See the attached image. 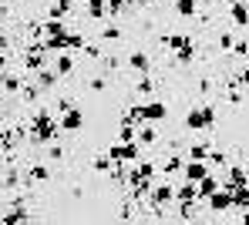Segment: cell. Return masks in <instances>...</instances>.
<instances>
[{
	"instance_id": "cell-1",
	"label": "cell",
	"mask_w": 249,
	"mask_h": 225,
	"mask_svg": "<svg viewBox=\"0 0 249 225\" xmlns=\"http://www.w3.org/2000/svg\"><path fill=\"white\" fill-rule=\"evenodd\" d=\"M27 128H31V145H37V148H44L47 141H54V138L61 135V128H57V118L47 111V108H41V104H34V114H31V121H27Z\"/></svg>"
},
{
	"instance_id": "cell-2",
	"label": "cell",
	"mask_w": 249,
	"mask_h": 225,
	"mask_svg": "<svg viewBox=\"0 0 249 225\" xmlns=\"http://www.w3.org/2000/svg\"><path fill=\"white\" fill-rule=\"evenodd\" d=\"M105 155H108L115 165H128V161H138V158H142V145H138V141H115Z\"/></svg>"
},
{
	"instance_id": "cell-3",
	"label": "cell",
	"mask_w": 249,
	"mask_h": 225,
	"mask_svg": "<svg viewBox=\"0 0 249 225\" xmlns=\"http://www.w3.org/2000/svg\"><path fill=\"white\" fill-rule=\"evenodd\" d=\"M175 202V185L172 181H152V188H148V198H145V205L148 209H168Z\"/></svg>"
},
{
	"instance_id": "cell-4",
	"label": "cell",
	"mask_w": 249,
	"mask_h": 225,
	"mask_svg": "<svg viewBox=\"0 0 249 225\" xmlns=\"http://www.w3.org/2000/svg\"><path fill=\"white\" fill-rule=\"evenodd\" d=\"M57 128H61V135H78V131L84 128V111L78 108V104H71L68 111H61Z\"/></svg>"
},
{
	"instance_id": "cell-5",
	"label": "cell",
	"mask_w": 249,
	"mask_h": 225,
	"mask_svg": "<svg viewBox=\"0 0 249 225\" xmlns=\"http://www.w3.org/2000/svg\"><path fill=\"white\" fill-rule=\"evenodd\" d=\"M47 61H51V54L41 47V41H37V44H31L24 54H20V67H24L27 74H34L37 67H44V64H47Z\"/></svg>"
},
{
	"instance_id": "cell-6",
	"label": "cell",
	"mask_w": 249,
	"mask_h": 225,
	"mask_svg": "<svg viewBox=\"0 0 249 225\" xmlns=\"http://www.w3.org/2000/svg\"><path fill=\"white\" fill-rule=\"evenodd\" d=\"M138 108H142V118H145V121L162 125V121L168 118V104H165V101H159V97H148V101H142Z\"/></svg>"
},
{
	"instance_id": "cell-7",
	"label": "cell",
	"mask_w": 249,
	"mask_h": 225,
	"mask_svg": "<svg viewBox=\"0 0 249 225\" xmlns=\"http://www.w3.org/2000/svg\"><path fill=\"white\" fill-rule=\"evenodd\" d=\"M202 205H209V212H215V215H219V212H229V209H232V195H229V188L219 185L209 198H202Z\"/></svg>"
},
{
	"instance_id": "cell-8",
	"label": "cell",
	"mask_w": 249,
	"mask_h": 225,
	"mask_svg": "<svg viewBox=\"0 0 249 225\" xmlns=\"http://www.w3.org/2000/svg\"><path fill=\"white\" fill-rule=\"evenodd\" d=\"M31 81H34V88L41 91V94H47V91H54V84H57V74L44 64V67H37V71L31 74Z\"/></svg>"
},
{
	"instance_id": "cell-9",
	"label": "cell",
	"mask_w": 249,
	"mask_h": 225,
	"mask_svg": "<svg viewBox=\"0 0 249 225\" xmlns=\"http://www.w3.org/2000/svg\"><path fill=\"white\" fill-rule=\"evenodd\" d=\"M185 128H189L192 135H212V131H209V125H206V114H202V104H199V108H192V111L185 114Z\"/></svg>"
},
{
	"instance_id": "cell-10",
	"label": "cell",
	"mask_w": 249,
	"mask_h": 225,
	"mask_svg": "<svg viewBox=\"0 0 249 225\" xmlns=\"http://www.w3.org/2000/svg\"><path fill=\"white\" fill-rule=\"evenodd\" d=\"M124 64H128L131 71H138V74H148V71H152V57H148V50H131V54L124 57Z\"/></svg>"
},
{
	"instance_id": "cell-11",
	"label": "cell",
	"mask_w": 249,
	"mask_h": 225,
	"mask_svg": "<svg viewBox=\"0 0 249 225\" xmlns=\"http://www.w3.org/2000/svg\"><path fill=\"white\" fill-rule=\"evenodd\" d=\"M229 17H232V27H236V31H246V24H249L246 0H232V7H229Z\"/></svg>"
},
{
	"instance_id": "cell-12",
	"label": "cell",
	"mask_w": 249,
	"mask_h": 225,
	"mask_svg": "<svg viewBox=\"0 0 249 225\" xmlns=\"http://www.w3.org/2000/svg\"><path fill=\"white\" fill-rule=\"evenodd\" d=\"M51 71H54L57 78H71V74H74V54H68V50H64V54H57Z\"/></svg>"
},
{
	"instance_id": "cell-13",
	"label": "cell",
	"mask_w": 249,
	"mask_h": 225,
	"mask_svg": "<svg viewBox=\"0 0 249 225\" xmlns=\"http://www.w3.org/2000/svg\"><path fill=\"white\" fill-rule=\"evenodd\" d=\"M182 161H185V158H182L178 151H172V155H165V161H159V172H162L165 178H172V175L182 172Z\"/></svg>"
},
{
	"instance_id": "cell-14",
	"label": "cell",
	"mask_w": 249,
	"mask_h": 225,
	"mask_svg": "<svg viewBox=\"0 0 249 225\" xmlns=\"http://www.w3.org/2000/svg\"><path fill=\"white\" fill-rule=\"evenodd\" d=\"M24 181H31V185H44V181H51V168L47 165H31L27 172H24Z\"/></svg>"
},
{
	"instance_id": "cell-15",
	"label": "cell",
	"mask_w": 249,
	"mask_h": 225,
	"mask_svg": "<svg viewBox=\"0 0 249 225\" xmlns=\"http://www.w3.org/2000/svg\"><path fill=\"white\" fill-rule=\"evenodd\" d=\"M175 202H178V205H185V202H199V195H196V181L182 178V185H175Z\"/></svg>"
},
{
	"instance_id": "cell-16",
	"label": "cell",
	"mask_w": 249,
	"mask_h": 225,
	"mask_svg": "<svg viewBox=\"0 0 249 225\" xmlns=\"http://www.w3.org/2000/svg\"><path fill=\"white\" fill-rule=\"evenodd\" d=\"M215 188H219V178H215L212 172H209V175H202V178L196 181V195H199V202H202V198H209Z\"/></svg>"
},
{
	"instance_id": "cell-17",
	"label": "cell",
	"mask_w": 249,
	"mask_h": 225,
	"mask_svg": "<svg viewBox=\"0 0 249 225\" xmlns=\"http://www.w3.org/2000/svg\"><path fill=\"white\" fill-rule=\"evenodd\" d=\"M0 222L3 225H20V222H31V212L24 209V205H14L7 215H0Z\"/></svg>"
},
{
	"instance_id": "cell-18",
	"label": "cell",
	"mask_w": 249,
	"mask_h": 225,
	"mask_svg": "<svg viewBox=\"0 0 249 225\" xmlns=\"http://www.w3.org/2000/svg\"><path fill=\"white\" fill-rule=\"evenodd\" d=\"M74 7L68 3V0H51V7H47V17L51 20H68V14H71Z\"/></svg>"
},
{
	"instance_id": "cell-19",
	"label": "cell",
	"mask_w": 249,
	"mask_h": 225,
	"mask_svg": "<svg viewBox=\"0 0 249 225\" xmlns=\"http://www.w3.org/2000/svg\"><path fill=\"white\" fill-rule=\"evenodd\" d=\"M135 168H138V175L145 181H155V175H159V161H152V158H138Z\"/></svg>"
},
{
	"instance_id": "cell-20",
	"label": "cell",
	"mask_w": 249,
	"mask_h": 225,
	"mask_svg": "<svg viewBox=\"0 0 249 225\" xmlns=\"http://www.w3.org/2000/svg\"><path fill=\"white\" fill-rule=\"evenodd\" d=\"M232 185H246V165H243V161H239V165L229 161V178H226L222 188H232Z\"/></svg>"
},
{
	"instance_id": "cell-21",
	"label": "cell",
	"mask_w": 249,
	"mask_h": 225,
	"mask_svg": "<svg viewBox=\"0 0 249 225\" xmlns=\"http://www.w3.org/2000/svg\"><path fill=\"white\" fill-rule=\"evenodd\" d=\"M209 148H212V141H196V145H189V148H185V155H189V158L206 161V158H209Z\"/></svg>"
},
{
	"instance_id": "cell-22",
	"label": "cell",
	"mask_w": 249,
	"mask_h": 225,
	"mask_svg": "<svg viewBox=\"0 0 249 225\" xmlns=\"http://www.w3.org/2000/svg\"><path fill=\"white\" fill-rule=\"evenodd\" d=\"M135 91H138L142 97L155 94V78H148V74H138V81H135Z\"/></svg>"
},
{
	"instance_id": "cell-23",
	"label": "cell",
	"mask_w": 249,
	"mask_h": 225,
	"mask_svg": "<svg viewBox=\"0 0 249 225\" xmlns=\"http://www.w3.org/2000/svg\"><path fill=\"white\" fill-rule=\"evenodd\" d=\"M172 7H175V14H178V17H196V10H199V3H196V0H175Z\"/></svg>"
},
{
	"instance_id": "cell-24",
	"label": "cell",
	"mask_w": 249,
	"mask_h": 225,
	"mask_svg": "<svg viewBox=\"0 0 249 225\" xmlns=\"http://www.w3.org/2000/svg\"><path fill=\"white\" fill-rule=\"evenodd\" d=\"M91 168H94L98 175H111V168H115V161H111L108 155H98V158L91 161Z\"/></svg>"
},
{
	"instance_id": "cell-25",
	"label": "cell",
	"mask_w": 249,
	"mask_h": 225,
	"mask_svg": "<svg viewBox=\"0 0 249 225\" xmlns=\"http://www.w3.org/2000/svg\"><path fill=\"white\" fill-rule=\"evenodd\" d=\"M124 37V27H118V24H105L101 27V41H122Z\"/></svg>"
},
{
	"instance_id": "cell-26",
	"label": "cell",
	"mask_w": 249,
	"mask_h": 225,
	"mask_svg": "<svg viewBox=\"0 0 249 225\" xmlns=\"http://www.w3.org/2000/svg\"><path fill=\"white\" fill-rule=\"evenodd\" d=\"M88 17L91 20H105V0H88Z\"/></svg>"
},
{
	"instance_id": "cell-27",
	"label": "cell",
	"mask_w": 249,
	"mask_h": 225,
	"mask_svg": "<svg viewBox=\"0 0 249 225\" xmlns=\"http://www.w3.org/2000/svg\"><path fill=\"white\" fill-rule=\"evenodd\" d=\"M88 91H94V94H101V91H108V81H105V78L98 74V78H91V81H88Z\"/></svg>"
},
{
	"instance_id": "cell-28",
	"label": "cell",
	"mask_w": 249,
	"mask_h": 225,
	"mask_svg": "<svg viewBox=\"0 0 249 225\" xmlns=\"http://www.w3.org/2000/svg\"><path fill=\"white\" fill-rule=\"evenodd\" d=\"M47 158H51V161H61V158H64V148L54 145V141H47Z\"/></svg>"
},
{
	"instance_id": "cell-29",
	"label": "cell",
	"mask_w": 249,
	"mask_h": 225,
	"mask_svg": "<svg viewBox=\"0 0 249 225\" xmlns=\"http://www.w3.org/2000/svg\"><path fill=\"white\" fill-rule=\"evenodd\" d=\"M118 141H135V125H124V121H122V128H118Z\"/></svg>"
},
{
	"instance_id": "cell-30",
	"label": "cell",
	"mask_w": 249,
	"mask_h": 225,
	"mask_svg": "<svg viewBox=\"0 0 249 225\" xmlns=\"http://www.w3.org/2000/svg\"><path fill=\"white\" fill-rule=\"evenodd\" d=\"M229 54H236L239 61H246V37H239V41H232V50Z\"/></svg>"
},
{
	"instance_id": "cell-31",
	"label": "cell",
	"mask_w": 249,
	"mask_h": 225,
	"mask_svg": "<svg viewBox=\"0 0 249 225\" xmlns=\"http://www.w3.org/2000/svg\"><path fill=\"white\" fill-rule=\"evenodd\" d=\"M232 41H236L232 34H222V37H219V50H226V54H229V50H232Z\"/></svg>"
},
{
	"instance_id": "cell-32",
	"label": "cell",
	"mask_w": 249,
	"mask_h": 225,
	"mask_svg": "<svg viewBox=\"0 0 249 225\" xmlns=\"http://www.w3.org/2000/svg\"><path fill=\"white\" fill-rule=\"evenodd\" d=\"M10 67V50H0V74Z\"/></svg>"
},
{
	"instance_id": "cell-33",
	"label": "cell",
	"mask_w": 249,
	"mask_h": 225,
	"mask_svg": "<svg viewBox=\"0 0 249 225\" xmlns=\"http://www.w3.org/2000/svg\"><path fill=\"white\" fill-rule=\"evenodd\" d=\"M199 94H212V81H209V78L199 81Z\"/></svg>"
},
{
	"instance_id": "cell-34",
	"label": "cell",
	"mask_w": 249,
	"mask_h": 225,
	"mask_svg": "<svg viewBox=\"0 0 249 225\" xmlns=\"http://www.w3.org/2000/svg\"><path fill=\"white\" fill-rule=\"evenodd\" d=\"M7 47H10V41H7V37L0 34V50H7Z\"/></svg>"
},
{
	"instance_id": "cell-35",
	"label": "cell",
	"mask_w": 249,
	"mask_h": 225,
	"mask_svg": "<svg viewBox=\"0 0 249 225\" xmlns=\"http://www.w3.org/2000/svg\"><path fill=\"white\" fill-rule=\"evenodd\" d=\"M148 3H155V0H135V7H148Z\"/></svg>"
},
{
	"instance_id": "cell-36",
	"label": "cell",
	"mask_w": 249,
	"mask_h": 225,
	"mask_svg": "<svg viewBox=\"0 0 249 225\" xmlns=\"http://www.w3.org/2000/svg\"><path fill=\"white\" fill-rule=\"evenodd\" d=\"M0 17H7V3H0Z\"/></svg>"
},
{
	"instance_id": "cell-37",
	"label": "cell",
	"mask_w": 249,
	"mask_h": 225,
	"mask_svg": "<svg viewBox=\"0 0 249 225\" xmlns=\"http://www.w3.org/2000/svg\"><path fill=\"white\" fill-rule=\"evenodd\" d=\"M196 3H215V0H196Z\"/></svg>"
},
{
	"instance_id": "cell-38",
	"label": "cell",
	"mask_w": 249,
	"mask_h": 225,
	"mask_svg": "<svg viewBox=\"0 0 249 225\" xmlns=\"http://www.w3.org/2000/svg\"><path fill=\"white\" fill-rule=\"evenodd\" d=\"M68 3H71V7H74V3H81V0H68Z\"/></svg>"
}]
</instances>
